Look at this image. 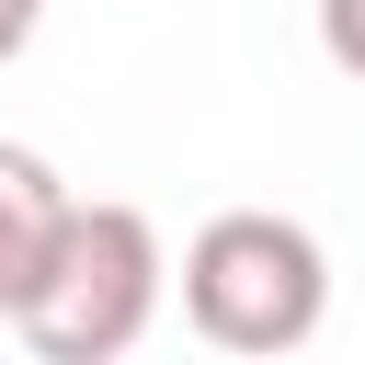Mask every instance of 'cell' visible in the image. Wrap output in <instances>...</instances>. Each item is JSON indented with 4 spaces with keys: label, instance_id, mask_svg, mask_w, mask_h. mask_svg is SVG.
<instances>
[{
    "label": "cell",
    "instance_id": "1",
    "mask_svg": "<svg viewBox=\"0 0 365 365\" xmlns=\"http://www.w3.org/2000/svg\"><path fill=\"white\" fill-rule=\"evenodd\" d=\"M171 297V251L148 228V205H114V194H68L57 217V251L34 274V297L11 308V331L46 354V365H114L148 342Z\"/></svg>",
    "mask_w": 365,
    "mask_h": 365
},
{
    "label": "cell",
    "instance_id": "2",
    "mask_svg": "<svg viewBox=\"0 0 365 365\" xmlns=\"http://www.w3.org/2000/svg\"><path fill=\"white\" fill-rule=\"evenodd\" d=\"M182 319L217 354H297L331 319V251L308 217L274 205H228L182 240Z\"/></svg>",
    "mask_w": 365,
    "mask_h": 365
},
{
    "label": "cell",
    "instance_id": "3",
    "mask_svg": "<svg viewBox=\"0 0 365 365\" xmlns=\"http://www.w3.org/2000/svg\"><path fill=\"white\" fill-rule=\"evenodd\" d=\"M57 217H68V182H57L23 137H0V319L34 297V274H46V251H57Z\"/></svg>",
    "mask_w": 365,
    "mask_h": 365
},
{
    "label": "cell",
    "instance_id": "4",
    "mask_svg": "<svg viewBox=\"0 0 365 365\" xmlns=\"http://www.w3.org/2000/svg\"><path fill=\"white\" fill-rule=\"evenodd\" d=\"M319 57L342 80H365V0H319Z\"/></svg>",
    "mask_w": 365,
    "mask_h": 365
},
{
    "label": "cell",
    "instance_id": "5",
    "mask_svg": "<svg viewBox=\"0 0 365 365\" xmlns=\"http://www.w3.org/2000/svg\"><path fill=\"white\" fill-rule=\"evenodd\" d=\"M46 11H57V0H0V68L34 46V23H46Z\"/></svg>",
    "mask_w": 365,
    "mask_h": 365
}]
</instances>
